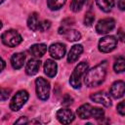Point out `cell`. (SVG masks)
I'll return each instance as SVG.
<instances>
[{"label":"cell","mask_w":125,"mask_h":125,"mask_svg":"<svg viewBox=\"0 0 125 125\" xmlns=\"http://www.w3.org/2000/svg\"><path fill=\"white\" fill-rule=\"evenodd\" d=\"M106 65H107L106 62L104 61L100 64H98V65L94 66L93 68H91L90 70H88L85 75V78H84L85 84L88 87H97V86L101 85L105 78Z\"/></svg>","instance_id":"6da1fadb"},{"label":"cell","mask_w":125,"mask_h":125,"mask_svg":"<svg viewBox=\"0 0 125 125\" xmlns=\"http://www.w3.org/2000/svg\"><path fill=\"white\" fill-rule=\"evenodd\" d=\"M87 69H88V63L85 62L78 63V65L74 68L73 72L70 75V79H69V83L73 88H75V89L80 88L81 79H82L83 75L86 73Z\"/></svg>","instance_id":"7a4b0ae2"},{"label":"cell","mask_w":125,"mask_h":125,"mask_svg":"<svg viewBox=\"0 0 125 125\" xmlns=\"http://www.w3.org/2000/svg\"><path fill=\"white\" fill-rule=\"evenodd\" d=\"M1 39H2V42L8 47H16L22 40L21 34L17 30H14V29H10V30L5 31L2 34Z\"/></svg>","instance_id":"3957f363"},{"label":"cell","mask_w":125,"mask_h":125,"mask_svg":"<svg viewBox=\"0 0 125 125\" xmlns=\"http://www.w3.org/2000/svg\"><path fill=\"white\" fill-rule=\"evenodd\" d=\"M35 89H36L37 97L40 100L42 101L48 100L50 95V83L46 79H44L43 77H38L35 80Z\"/></svg>","instance_id":"277c9868"},{"label":"cell","mask_w":125,"mask_h":125,"mask_svg":"<svg viewBox=\"0 0 125 125\" xmlns=\"http://www.w3.org/2000/svg\"><path fill=\"white\" fill-rule=\"evenodd\" d=\"M28 100V93L25 90H21L16 93L10 103V108L13 111H18L21 108V106L27 102Z\"/></svg>","instance_id":"5b68a950"},{"label":"cell","mask_w":125,"mask_h":125,"mask_svg":"<svg viewBox=\"0 0 125 125\" xmlns=\"http://www.w3.org/2000/svg\"><path fill=\"white\" fill-rule=\"evenodd\" d=\"M117 39L114 36H104L99 41V50L103 53H109L115 49Z\"/></svg>","instance_id":"8992f818"},{"label":"cell","mask_w":125,"mask_h":125,"mask_svg":"<svg viewBox=\"0 0 125 125\" xmlns=\"http://www.w3.org/2000/svg\"><path fill=\"white\" fill-rule=\"evenodd\" d=\"M115 26V21L111 18H106L99 21L96 25V31L99 34H106L111 31Z\"/></svg>","instance_id":"52a82bcc"},{"label":"cell","mask_w":125,"mask_h":125,"mask_svg":"<svg viewBox=\"0 0 125 125\" xmlns=\"http://www.w3.org/2000/svg\"><path fill=\"white\" fill-rule=\"evenodd\" d=\"M90 99L93 102H96L98 104H101L106 107L111 105V100L108 94H106L105 92H97L94 93L90 96Z\"/></svg>","instance_id":"ba28073f"},{"label":"cell","mask_w":125,"mask_h":125,"mask_svg":"<svg viewBox=\"0 0 125 125\" xmlns=\"http://www.w3.org/2000/svg\"><path fill=\"white\" fill-rule=\"evenodd\" d=\"M57 118L62 124H69L74 120V114L68 108H61L57 112Z\"/></svg>","instance_id":"9c48e42d"},{"label":"cell","mask_w":125,"mask_h":125,"mask_svg":"<svg viewBox=\"0 0 125 125\" xmlns=\"http://www.w3.org/2000/svg\"><path fill=\"white\" fill-rule=\"evenodd\" d=\"M124 90H125V84L122 80L115 81L109 90V94L112 98L114 99H120L124 95Z\"/></svg>","instance_id":"30bf717a"},{"label":"cell","mask_w":125,"mask_h":125,"mask_svg":"<svg viewBox=\"0 0 125 125\" xmlns=\"http://www.w3.org/2000/svg\"><path fill=\"white\" fill-rule=\"evenodd\" d=\"M49 53L55 60H60L65 55V46L62 43L52 44L49 48Z\"/></svg>","instance_id":"8fae6325"},{"label":"cell","mask_w":125,"mask_h":125,"mask_svg":"<svg viewBox=\"0 0 125 125\" xmlns=\"http://www.w3.org/2000/svg\"><path fill=\"white\" fill-rule=\"evenodd\" d=\"M59 33L62 34L65 39H67L68 41H77L81 38V34L79 31L75 30V29H65L64 27H61L59 29Z\"/></svg>","instance_id":"7c38bea8"},{"label":"cell","mask_w":125,"mask_h":125,"mask_svg":"<svg viewBox=\"0 0 125 125\" xmlns=\"http://www.w3.org/2000/svg\"><path fill=\"white\" fill-rule=\"evenodd\" d=\"M76 113L78 117H80L81 119L91 118L93 115V106L90 104H84L78 107V109L76 110Z\"/></svg>","instance_id":"4fadbf2b"},{"label":"cell","mask_w":125,"mask_h":125,"mask_svg":"<svg viewBox=\"0 0 125 125\" xmlns=\"http://www.w3.org/2000/svg\"><path fill=\"white\" fill-rule=\"evenodd\" d=\"M41 65V62L36 59H30L25 65V72L27 75H34L38 72Z\"/></svg>","instance_id":"5bb4252c"},{"label":"cell","mask_w":125,"mask_h":125,"mask_svg":"<svg viewBox=\"0 0 125 125\" xmlns=\"http://www.w3.org/2000/svg\"><path fill=\"white\" fill-rule=\"evenodd\" d=\"M83 52V47L80 44H76L73 45L70 49V51L68 52L67 55V62H74L75 61L78 60V58L80 57V55Z\"/></svg>","instance_id":"9a60e30c"},{"label":"cell","mask_w":125,"mask_h":125,"mask_svg":"<svg viewBox=\"0 0 125 125\" xmlns=\"http://www.w3.org/2000/svg\"><path fill=\"white\" fill-rule=\"evenodd\" d=\"M58 65L57 63L52 60H47L44 63V72L49 77H54L57 74Z\"/></svg>","instance_id":"2e32d148"},{"label":"cell","mask_w":125,"mask_h":125,"mask_svg":"<svg viewBox=\"0 0 125 125\" xmlns=\"http://www.w3.org/2000/svg\"><path fill=\"white\" fill-rule=\"evenodd\" d=\"M24 61H25V56L22 53H16L11 58V63L15 69L21 68L23 65Z\"/></svg>","instance_id":"e0dca14e"},{"label":"cell","mask_w":125,"mask_h":125,"mask_svg":"<svg viewBox=\"0 0 125 125\" xmlns=\"http://www.w3.org/2000/svg\"><path fill=\"white\" fill-rule=\"evenodd\" d=\"M47 51V46L45 44H34L29 48V52L35 58L42 57Z\"/></svg>","instance_id":"ac0fdd59"},{"label":"cell","mask_w":125,"mask_h":125,"mask_svg":"<svg viewBox=\"0 0 125 125\" xmlns=\"http://www.w3.org/2000/svg\"><path fill=\"white\" fill-rule=\"evenodd\" d=\"M39 18H38V14L37 13H32L27 20V26L29 27V29L36 31L38 30V26H39Z\"/></svg>","instance_id":"d6986e66"},{"label":"cell","mask_w":125,"mask_h":125,"mask_svg":"<svg viewBox=\"0 0 125 125\" xmlns=\"http://www.w3.org/2000/svg\"><path fill=\"white\" fill-rule=\"evenodd\" d=\"M96 3L98 7L105 13L109 12L114 6V0H96Z\"/></svg>","instance_id":"ffe728a7"},{"label":"cell","mask_w":125,"mask_h":125,"mask_svg":"<svg viewBox=\"0 0 125 125\" xmlns=\"http://www.w3.org/2000/svg\"><path fill=\"white\" fill-rule=\"evenodd\" d=\"M113 68H114V71L116 73H121L124 71L125 69V60L123 57H119L117 58V60L115 61L114 64H113Z\"/></svg>","instance_id":"44dd1931"},{"label":"cell","mask_w":125,"mask_h":125,"mask_svg":"<svg viewBox=\"0 0 125 125\" xmlns=\"http://www.w3.org/2000/svg\"><path fill=\"white\" fill-rule=\"evenodd\" d=\"M65 1L66 0H47V5L51 10L55 11L61 9L65 4Z\"/></svg>","instance_id":"7402d4cb"},{"label":"cell","mask_w":125,"mask_h":125,"mask_svg":"<svg viewBox=\"0 0 125 125\" xmlns=\"http://www.w3.org/2000/svg\"><path fill=\"white\" fill-rule=\"evenodd\" d=\"M86 0H71V3H70V10L72 12H78L81 10V8L83 7L84 3H85Z\"/></svg>","instance_id":"603a6c76"},{"label":"cell","mask_w":125,"mask_h":125,"mask_svg":"<svg viewBox=\"0 0 125 125\" xmlns=\"http://www.w3.org/2000/svg\"><path fill=\"white\" fill-rule=\"evenodd\" d=\"M94 21H95L94 14L92 12H87L85 14V17H84V24L87 25V26H90V25H92Z\"/></svg>","instance_id":"cb8c5ba5"},{"label":"cell","mask_w":125,"mask_h":125,"mask_svg":"<svg viewBox=\"0 0 125 125\" xmlns=\"http://www.w3.org/2000/svg\"><path fill=\"white\" fill-rule=\"evenodd\" d=\"M104 111L100 108V107H93V115L92 117L95 118V119H102L104 118Z\"/></svg>","instance_id":"d4e9b609"},{"label":"cell","mask_w":125,"mask_h":125,"mask_svg":"<svg viewBox=\"0 0 125 125\" xmlns=\"http://www.w3.org/2000/svg\"><path fill=\"white\" fill-rule=\"evenodd\" d=\"M11 95V89L8 88H0V101H6L9 99Z\"/></svg>","instance_id":"484cf974"},{"label":"cell","mask_w":125,"mask_h":125,"mask_svg":"<svg viewBox=\"0 0 125 125\" xmlns=\"http://www.w3.org/2000/svg\"><path fill=\"white\" fill-rule=\"evenodd\" d=\"M50 26H51V21H47V20H45V21H40L39 22V26H38V30H40V31H46L47 29H49L50 28Z\"/></svg>","instance_id":"4316f807"},{"label":"cell","mask_w":125,"mask_h":125,"mask_svg":"<svg viewBox=\"0 0 125 125\" xmlns=\"http://www.w3.org/2000/svg\"><path fill=\"white\" fill-rule=\"evenodd\" d=\"M117 112L120 114V115H122V116H124L125 115V103L124 102H120L118 104H117Z\"/></svg>","instance_id":"83f0119b"},{"label":"cell","mask_w":125,"mask_h":125,"mask_svg":"<svg viewBox=\"0 0 125 125\" xmlns=\"http://www.w3.org/2000/svg\"><path fill=\"white\" fill-rule=\"evenodd\" d=\"M72 102H73V99L69 96V95H64V97H63V99H62V104H64V105H69V104H72Z\"/></svg>","instance_id":"f1b7e54d"},{"label":"cell","mask_w":125,"mask_h":125,"mask_svg":"<svg viewBox=\"0 0 125 125\" xmlns=\"http://www.w3.org/2000/svg\"><path fill=\"white\" fill-rule=\"evenodd\" d=\"M117 6L119 7L120 10H124L125 9V0H118L117 1Z\"/></svg>","instance_id":"f546056e"},{"label":"cell","mask_w":125,"mask_h":125,"mask_svg":"<svg viewBox=\"0 0 125 125\" xmlns=\"http://www.w3.org/2000/svg\"><path fill=\"white\" fill-rule=\"evenodd\" d=\"M16 123H17V124H19V123H27V118L24 117V116H23V117H21L19 120L16 121Z\"/></svg>","instance_id":"4dcf8cb0"},{"label":"cell","mask_w":125,"mask_h":125,"mask_svg":"<svg viewBox=\"0 0 125 125\" xmlns=\"http://www.w3.org/2000/svg\"><path fill=\"white\" fill-rule=\"evenodd\" d=\"M117 33H118V35H119V39L121 40V41H123L124 40V35H123V30L120 28L118 31H117Z\"/></svg>","instance_id":"1f68e13d"},{"label":"cell","mask_w":125,"mask_h":125,"mask_svg":"<svg viewBox=\"0 0 125 125\" xmlns=\"http://www.w3.org/2000/svg\"><path fill=\"white\" fill-rule=\"evenodd\" d=\"M4 67H5V62L3 61L2 58H0V72L4 69Z\"/></svg>","instance_id":"d6a6232c"},{"label":"cell","mask_w":125,"mask_h":125,"mask_svg":"<svg viewBox=\"0 0 125 125\" xmlns=\"http://www.w3.org/2000/svg\"><path fill=\"white\" fill-rule=\"evenodd\" d=\"M1 27H2V22L0 21V28H1Z\"/></svg>","instance_id":"836d02e7"},{"label":"cell","mask_w":125,"mask_h":125,"mask_svg":"<svg viewBox=\"0 0 125 125\" xmlns=\"http://www.w3.org/2000/svg\"><path fill=\"white\" fill-rule=\"evenodd\" d=\"M3 1H4V0H0V4H1V3H3Z\"/></svg>","instance_id":"e575fe53"}]
</instances>
